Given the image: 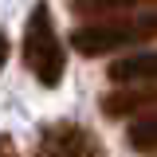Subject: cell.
I'll list each match as a JSON object with an SVG mask.
<instances>
[{
	"instance_id": "6da1fadb",
	"label": "cell",
	"mask_w": 157,
	"mask_h": 157,
	"mask_svg": "<svg viewBox=\"0 0 157 157\" xmlns=\"http://www.w3.org/2000/svg\"><path fill=\"white\" fill-rule=\"evenodd\" d=\"M157 39V12H137L126 20H102V24H82L71 32V47L78 55H110L122 47H137Z\"/></svg>"
},
{
	"instance_id": "7a4b0ae2",
	"label": "cell",
	"mask_w": 157,
	"mask_h": 157,
	"mask_svg": "<svg viewBox=\"0 0 157 157\" xmlns=\"http://www.w3.org/2000/svg\"><path fill=\"white\" fill-rule=\"evenodd\" d=\"M24 63L28 71L43 82V86H59L63 82V67H67V55H63V43L55 36V24H51V8L39 0L28 16V32H24Z\"/></svg>"
},
{
	"instance_id": "3957f363",
	"label": "cell",
	"mask_w": 157,
	"mask_h": 157,
	"mask_svg": "<svg viewBox=\"0 0 157 157\" xmlns=\"http://www.w3.org/2000/svg\"><path fill=\"white\" fill-rule=\"evenodd\" d=\"M82 126L78 122H55L39 134L36 157H78V145H82Z\"/></svg>"
},
{
	"instance_id": "277c9868",
	"label": "cell",
	"mask_w": 157,
	"mask_h": 157,
	"mask_svg": "<svg viewBox=\"0 0 157 157\" xmlns=\"http://www.w3.org/2000/svg\"><path fill=\"white\" fill-rule=\"evenodd\" d=\"M106 75H110V82H118V86H122V82H157V51L118 59V63L106 67Z\"/></svg>"
},
{
	"instance_id": "5b68a950",
	"label": "cell",
	"mask_w": 157,
	"mask_h": 157,
	"mask_svg": "<svg viewBox=\"0 0 157 157\" xmlns=\"http://www.w3.org/2000/svg\"><path fill=\"white\" fill-rule=\"evenodd\" d=\"M149 106H157V86H145V90H114V94L102 98V114H110V118L141 114Z\"/></svg>"
},
{
	"instance_id": "8992f818",
	"label": "cell",
	"mask_w": 157,
	"mask_h": 157,
	"mask_svg": "<svg viewBox=\"0 0 157 157\" xmlns=\"http://www.w3.org/2000/svg\"><path fill=\"white\" fill-rule=\"evenodd\" d=\"M134 8L157 12V0H71L75 16H110V12H134Z\"/></svg>"
},
{
	"instance_id": "52a82bcc",
	"label": "cell",
	"mask_w": 157,
	"mask_h": 157,
	"mask_svg": "<svg viewBox=\"0 0 157 157\" xmlns=\"http://www.w3.org/2000/svg\"><path fill=\"white\" fill-rule=\"evenodd\" d=\"M126 141L134 145L137 153H153V149H157V114L137 118L134 126H130V134H126Z\"/></svg>"
},
{
	"instance_id": "ba28073f",
	"label": "cell",
	"mask_w": 157,
	"mask_h": 157,
	"mask_svg": "<svg viewBox=\"0 0 157 157\" xmlns=\"http://www.w3.org/2000/svg\"><path fill=\"white\" fill-rule=\"evenodd\" d=\"M78 157H106V149H102V141H98L90 130L82 134V145H78Z\"/></svg>"
},
{
	"instance_id": "9c48e42d",
	"label": "cell",
	"mask_w": 157,
	"mask_h": 157,
	"mask_svg": "<svg viewBox=\"0 0 157 157\" xmlns=\"http://www.w3.org/2000/svg\"><path fill=\"white\" fill-rule=\"evenodd\" d=\"M0 157H16V141L8 134H0Z\"/></svg>"
},
{
	"instance_id": "30bf717a",
	"label": "cell",
	"mask_w": 157,
	"mask_h": 157,
	"mask_svg": "<svg viewBox=\"0 0 157 157\" xmlns=\"http://www.w3.org/2000/svg\"><path fill=\"white\" fill-rule=\"evenodd\" d=\"M4 63H8V36L0 32V67H4Z\"/></svg>"
}]
</instances>
